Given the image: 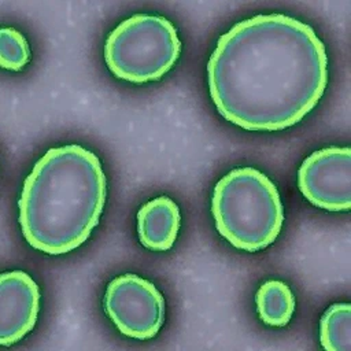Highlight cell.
<instances>
[{"mask_svg":"<svg viewBox=\"0 0 351 351\" xmlns=\"http://www.w3.org/2000/svg\"><path fill=\"white\" fill-rule=\"evenodd\" d=\"M30 59V49L25 36L14 27H3L0 32V62L1 67L19 71Z\"/></svg>","mask_w":351,"mask_h":351,"instance_id":"cell-11","label":"cell"},{"mask_svg":"<svg viewBox=\"0 0 351 351\" xmlns=\"http://www.w3.org/2000/svg\"><path fill=\"white\" fill-rule=\"evenodd\" d=\"M104 310L122 335L148 340L163 325L165 298L151 281L126 273L107 285Z\"/></svg>","mask_w":351,"mask_h":351,"instance_id":"cell-5","label":"cell"},{"mask_svg":"<svg viewBox=\"0 0 351 351\" xmlns=\"http://www.w3.org/2000/svg\"><path fill=\"white\" fill-rule=\"evenodd\" d=\"M259 318L270 326H285L295 311V296L291 288L278 280L263 282L255 295Z\"/></svg>","mask_w":351,"mask_h":351,"instance_id":"cell-9","label":"cell"},{"mask_svg":"<svg viewBox=\"0 0 351 351\" xmlns=\"http://www.w3.org/2000/svg\"><path fill=\"white\" fill-rule=\"evenodd\" d=\"M319 343L328 351L351 350V306L336 303L319 321Z\"/></svg>","mask_w":351,"mask_h":351,"instance_id":"cell-10","label":"cell"},{"mask_svg":"<svg viewBox=\"0 0 351 351\" xmlns=\"http://www.w3.org/2000/svg\"><path fill=\"white\" fill-rule=\"evenodd\" d=\"M211 213L218 233L248 252L274 243L285 218L277 186L254 167L233 169L215 184Z\"/></svg>","mask_w":351,"mask_h":351,"instance_id":"cell-3","label":"cell"},{"mask_svg":"<svg viewBox=\"0 0 351 351\" xmlns=\"http://www.w3.org/2000/svg\"><path fill=\"white\" fill-rule=\"evenodd\" d=\"M40 291L36 281L22 270L5 271L0 281V344L22 340L36 325Z\"/></svg>","mask_w":351,"mask_h":351,"instance_id":"cell-7","label":"cell"},{"mask_svg":"<svg viewBox=\"0 0 351 351\" xmlns=\"http://www.w3.org/2000/svg\"><path fill=\"white\" fill-rule=\"evenodd\" d=\"M298 186L314 206L326 211L351 207V151L329 147L314 151L298 170Z\"/></svg>","mask_w":351,"mask_h":351,"instance_id":"cell-6","label":"cell"},{"mask_svg":"<svg viewBox=\"0 0 351 351\" xmlns=\"http://www.w3.org/2000/svg\"><path fill=\"white\" fill-rule=\"evenodd\" d=\"M181 41L174 25L159 15L136 14L107 37L104 60L119 80L143 84L160 80L178 60Z\"/></svg>","mask_w":351,"mask_h":351,"instance_id":"cell-4","label":"cell"},{"mask_svg":"<svg viewBox=\"0 0 351 351\" xmlns=\"http://www.w3.org/2000/svg\"><path fill=\"white\" fill-rule=\"evenodd\" d=\"M328 55L314 29L284 14L233 25L207 63L208 93L218 112L251 132L300 122L328 85Z\"/></svg>","mask_w":351,"mask_h":351,"instance_id":"cell-1","label":"cell"},{"mask_svg":"<svg viewBox=\"0 0 351 351\" xmlns=\"http://www.w3.org/2000/svg\"><path fill=\"white\" fill-rule=\"evenodd\" d=\"M180 223V208L167 196L154 197L137 211L140 243L151 251L170 250L176 243Z\"/></svg>","mask_w":351,"mask_h":351,"instance_id":"cell-8","label":"cell"},{"mask_svg":"<svg viewBox=\"0 0 351 351\" xmlns=\"http://www.w3.org/2000/svg\"><path fill=\"white\" fill-rule=\"evenodd\" d=\"M107 196L99 158L69 144L48 149L25 178L19 225L25 240L48 255L70 252L97 226Z\"/></svg>","mask_w":351,"mask_h":351,"instance_id":"cell-2","label":"cell"}]
</instances>
